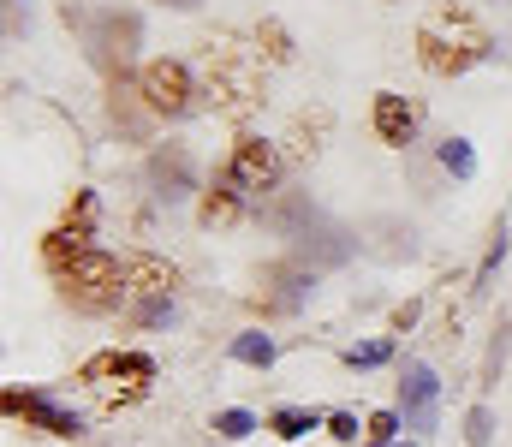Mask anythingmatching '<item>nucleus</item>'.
Returning a JSON list of instances; mask_svg holds the SVG:
<instances>
[{
	"instance_id": "11",
	"label": "nucleus",
	"mask_w": 512,
	"mask_h": 447,
	"mask_svg": "<svg viewBox=\"0 0 512 447\" xmlns=\"http://www.w3.org/2000/svg\"><path fill=\"white\" fill-rule=\"evenodd\" d=\"M90 233H96V227H84V221H60V227L42 239V263H48L54 275H60V269H72L84 251H96V245H90Z\"/></svg>"
},
{
	"instance_id": "23",
	"label": "nucleus",
	"mask_w": 512,
	"mask_h": 447,
	"mask_svg": "<svg viewBox=\"0 0 512 447\" xmlns=\"http://www.w3.org/2000/svg\"><path fill=\"white\" fill-rule=\"evenodd\" d=\"M501 257H507V227L495 233V245H489V257H483V269H477V287H471V293H489V281H495V269H501Z\"/></svg>"
},
{
	"instance_id": "17",
	"label": "nucleus",
	"mask_w": 512,
	"mask_h": 447,
	"mask_svg": "<svg viewBox=\"0 0 512 447\" xmlns=\"http://www.w3.org/2000/svg\"><path fill=\"white\" fill-rule=\"evenodd\" d=\"M227 352H233V364H251V370H268V364L280 358L274 334H239V340H233Z\"/></svg>"
},
{
	"instance_id": "4",
	"label": "nucleus",
	"mask_w": 512,
	"mask_h": 447,
	"mask_svg": "<svg viewBox=\"0 0 512 447\" xmlns=\"http://www.w3.org/2000/svg\"><path fill=\"white\" fill-rule=\"evenodd\" d=\"M137 90H143V108H149L155 120H185V114H197V78H191V66H179V60H149V66L137 72Z\"/></svg>"
},
{
	"instance_id": "5",
	"label": "nucleus",
	"mask_w": 512,
	"mask_h": 447,
	"mask_svg": "<svg viewBox=\"0 0 512 447\" xmlns=\"http://www.w3.org/2000/svg\"><path fill=\"white\" fill-rule=\"evenodd\" d=\"M221 179L239 191V197H268L274 185H280V149L262 144L256 132H245L233 155H227V167H221Z\"/></svg>"
},
{
	"instance_id": "13",
	"label": "nucleus",
	"mask_w": 512,
	"mask_h": 447,
	"mask_svg": "<svg viewBox=\"0 0 512 447\" xmlns=\"http://www.w3.org/2000/svg\"><path fill=\"white\" fill-rule=\"evenodd\" d=\"M239 215H245V197H239L227 179H215V185L203 191V203H197V221H203V227H233Z\"/></svg>"
},
{
	"instance_id": "15",
	"label": "nucleus",
	"mask_w": 512,
	"mask_h": 447,
	"mask_svg": "<svg viewBox=\"0 0 512 447\" xmlns=\"http://www.w3.org/2000/svg\"><path fill=\"white\" fill-rule=\"evenodd\" d=\"M131 42H137V18H131V12H126V18H120V12H108V18L96 24V48H102L108 60H126Z\"/></svg>"
},
{
	"instance_id": "24",
	"label": "nucleus",
	"mask_w": 512,
	"mask_h": 447,
	"mask_svg": "<svg viewBox=\"0 0 512 447\" xmlns=\"http://www.w3.org/2000/svg\"><path fill=\"white\" fill-rule=\"evenodd\" d=\"M137 322H143V328H167V322H173V293L143 298V304H137Z\"/></svg>"
},
{
	"instance_id": "21",
	"label": "nucleus",
	"mask_w": 512,
	"mask_h": 447,
	"mask_svg": "<svg viewBox=\"0 0 512 447\" xmlns=\"http://www.w3.org/2000/svg\"><path fill=\"white\" fill-rule=\"evenodd\" d=\"M251 430H256L251 412H239V406H233V412H215V436H221V442H245Z\"/></svg>"
},
{
	"instance_id": "8",
	"label": "nucleus",
	"mask_w": 512,
	"mask_h": 447,
	"mask_svg": "<svg viewBox=\"0 0 512 447\" xmlns=\"http://www.w3.org/2000/svg\"><path fill=\"white\" fill-rule=\"evenodd\" d=\"M6 418H24V424H36L42 436H60V442H72V436H84V418L78 412H60L54 400H42V394H6Z\"/></svg>"
},
{
	"instance_id": "22",
	"label": "nucleus",
	"mask_w": 512,
	"mask_h": 447,
	"mask_svg": "<svg viewBox=\"0 0 512 447\" xmlns=\"http://www.w3.org/2000/svg\"><path fill=\"white\" fill-rule=\"evenodd\" d=\"M364 430H370V447H387L399 430H405V418H399V412H370V424H364Z\"/></svg>"
},
{
	"instance_id": "16",
	"label": "nucleus",
	"mask_w": 512,
	"mask_h": 447,
	"mask_svg": "<svg viewBox=\"0 0 512 447\" xmlns=\"http://www.w3.org/2000/svg\"><path fill=\"white\" fill-rule=\"evenodd\" d=\"M268 430L280 436V442H298V436H310V430H328L316 412H304V406H280V412H268Z\"/></svg>"
},
{
	"instance_id": "19",
	"label": "nucleus",
	"mask_w": 512,
	"mask_h": 447,
	"mask_svg": "<svg viewBox=\"0 0 512 447\" xmlns=\"http://www.w3.org/2000/svg\"><path fill=\"white\" fill-rule=\"evenodd\" d=\"M256 54H262L268 66H286V60H292V36H286L274 18H262V24H256Z\"/></svg>"
},
{
	"instance_id": "26",
	"label": "nucleus",
	"mask_w": 512,
	"mask_h": 447,
	"mask_svg": "<svg viewBox=\"0 0 512 447\" xmlns=\"http://www.w3.org/2000/svg\"><path fill=\"white\" fill-rule=\"evenodd\" d=\"M328 436H334V442H358V418H352V412H334V418H328Z\"/></svg>"
},
{
	"instance_id": "7",
	"label": "nucleus",
	"mask_w": 512,
	"mask_h": 447,
	"mask_svg": "<svg viewBox=\"0 0 512 447\" xmlns=\"http://www.w3.org/2000/svg\"><path fill=\"white\" fill-rule=\"evenodd\" d=\"M78 382H90V388H120L126 400H137V394L155 382V358H149V352H102V358H90V364L78 370Z\"/></svg>"
},
{
	"instance_id": "27",
	"label": "nucleus",
	"mask_w": 512,
	"mask_h": 447,
	"mask_svg": "<svg viewBox=\"0 0 512 447\" xmlns=\"http://www.w3.org/2000/svg\"><path fill=\"white\" fill-rule=\"evenodd\" d=\"M411 322H417V304H399V310H393V334H405Z\"/></svg>"
},
{
	"instance_id": "3",
	"label": "nucleus",
	"mask_w": 512,
	"mask_h": 447,
	"mask_svg": "<svg viewBox=\"0 0 512 447\" xmlns=\"http://www.w3.org/2000/svg\"><path fill=\"white\" fill-rule=\"evenodd\" d=\"M60 293H66L72 310H84V316H108V310H120L126 293H131L126 263L108 257V251H84L72 269H60Z\"/></svg>"
},
{
	"instance_id": "12",
	"label": "nucleus",
	"mask_w": 512,
	"mask_h": 447,
	"mask_svg": "<svg viewBox=\"0 0 512 447\" xmlns=\"http://www.w3.org/2000/svg\"><path fill=\"white\" fill-rule=\"evenodd\" d=\"M328 108H316V114H298L292 120V132H286V161H316L322 155V138H328Z\"/></svg>"
},
{
	"instance_id": "9",
	"label": "nucleus",
	"mask_w": 512,
	"mask_h": 447,
	"mask_svg": "<svg viewBox=\"0 0 512 447\" xmlns=\"http://www.w3.org/2000/svg\"><path fill=\"white\" fill-rule=\"evenodd\" d=\"M370 126H376V138H382L387 149H405L411 138H417V108H411L405 96L382 90V96H376V108H370Z\"/></svg>"
},
{
	"instance_id": "20",
	"label": "nucleus",
	"mask_w": 512,
	"mask_h": 447,
	"mask_svg": "<svg viewBox=\"0 0 512 447\" xmlns=\"http://www.w3.org/2000/svg\"><path fill=\"white\" fill-rule=\"evenodd\" d=\"M441 167H447L453 179H477V149L465 144V138H447V144H441Z\"/></svg>"
},
{
	"instance_id": "10",
	"label": "nucleus",
	"mask_w": 512,
	"mask_h": 447,
	"mask_svg": "<svg viewBox=\"0 0 512 447\" xmlns=\"http://www.w3.org/2000/svg\"><path fill=\"white\" fill-rule=\"evenodd\" d=\"M126 281L137 298H167L173 287H179V269L167 263V257H149V251H137V257H126Z\"/></svg>"
},
{
	"instance_id": "1",
	"label": "nucleus",
	"mask_w": 512,
	"mask_h": 447,
	"mask_svg": "<svg viewBox=\"0 0 512 447\" xmlns=\"http://www.w3.org/2000/svg\"><path fill=\"white\" fill-rule=\"evenodd\" d=\"M495 54V36L489 24L465 6V0H447L435 6L423 24H417V66L429 78H465L471 66H483Z\"/></svg>"
},
{
	"instance_id": "2",
	"label": "nucleus",
	"mask_w": 512,
	"mask_h": 447,
	"mask_svg": "<svg viewBox=\"0 0 512 447\" xmlns=\"http://www.w3.org/2000/svg\"><path fill=\"white\" fill-rule=\"evenodd\" d=\"M203 96L215 102V114L227 120H251L262 108V66L251 48H233L227 36L203 42Z\"/></svg>"
},
{
	"instance_id": "25",
	"label": "nucleus",
	"mask_w": 512,
	"mask_h": 447,
	"mask_svg": "<svg viewBox=\"0 0 512 447\" xmlns=\"http://www.w3.org/2000/svg\"><path fill=\"white\" fill-rule=\"evenodd\" d=\"M465 442L471 447L489 442V406H471V418H465Z\"/></svg>"
},
{
	"instance_id": "18",
	"label": "nucleus",
	"mask_w": 512,
	"mask_h": 447,
	"mask_svg": "<svg viewBox=\"0 0 512 447\" xmlns=\"http://www.w3.org/2000/svg\"><path fill=\"white\" fill-rule=\"evenodd\" d=\"M346 364H352V370H382V364H393V334H376V340L346 346Z\"/></svg>"
},
{
	"instance_id": "14",
	"label": "nucleus",
	"mask_w": 512,
	"mask_h": 447,
	"mask_svg": "<svg viewBox=\"0 0 512 447\" xmlns=\"http://www.w3.org/2000/svg\"><path fill=\"white\" fill-rule=\"evenodd\" d=\"M155 185H161L167 203H179V197L191 191V161H185V149H161V155H155Z\"/></svg>"
},
{
	"instance_id": "29",
	"label": "nucleus",
	"mask_w": 512,
	"mask_h": 447,
	"mask_svg": "<svg viewBox=\"0 0 512 447\" xmlns=\"http://www.w3.org/2000/svg\"><path fill=\"white\" fill-rule=\"evenodd\" d=\"M387 447H405V442H387Z\"/></svg>"
},
{
	"instance_id": "6",
	"label": "nucleus",
	"mask_w": 512,
	"mask_h": 447,
	"mask_svg": "<svg viewBox=\"0 0 512 447\" xmlns=\"http://www.w3.org/2000/svg\"><path fill=\"white\" fill-rule=\"evenodd\" d=\"M399 418L417 436H435V424H441V382L423 358H405V370H399Z\"/></svg>"
},
{
	"instance_id": "28",
	"label": "nucleus",
	"mask_w": 512,
	"mask_h": 447,
	"mask_svg": "<svg viewBox=\"0 0 512 447\" xmlns=\"http://www.w3.org/2000/svg\"><path fill=\"white\" fill-rule=\"evenodd\" d=\"M167 6H197V0H167Z\"/></svg>"
}]
</instances>
